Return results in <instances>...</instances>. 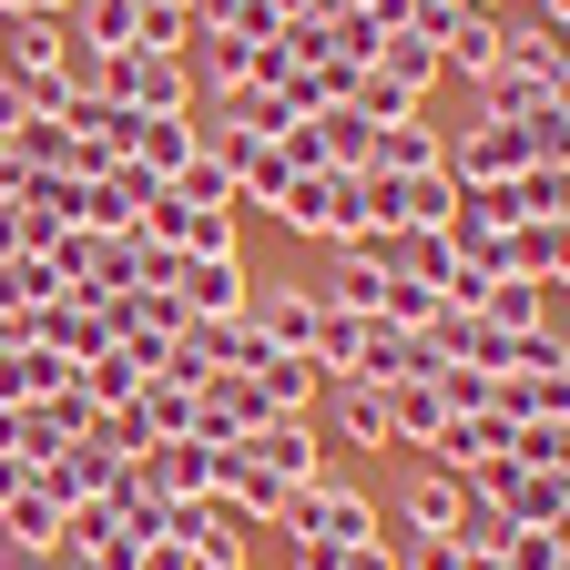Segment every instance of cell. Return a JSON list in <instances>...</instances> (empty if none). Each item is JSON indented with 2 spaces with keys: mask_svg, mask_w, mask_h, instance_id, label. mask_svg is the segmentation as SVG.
I'll list each match as a JSON object with an SVG mask.
<instances>
[{
  "mask_svg": "<svg viewBox=\"0 0 570 570\" xmlns=\"http://www.w3.org/2000/svg\"><path fill=\"white\" fill-rule=\"evenodd\" d=\"M499 560H510V570H570V550H560L550 530H510V540H499Z\"/></svg>",
  "mask_w": 570,
  "mask_h": 570,
  "instance_id": "26",
  "label": "cell"
},
{
  "mask_svg": "<svg viewBox=\"0 0 570 570\" xmlns=\"http://www.w3.org/2000/svg\"><path fill=\"white\" fill-rule=\"evenodd\" d=\"M316 439H326V459H336V449H356V459L397 449V439H387V387H367V377H336V387H326V428H316Z\"/></svg>",
  "mask_w": 570,
  "mask_h": 570,
  "instance_id": "4",
  "label": "cell"
},
{
  "mask_svg": "<svg viewBox=\"0 0 570 570\" xmlns=\"http://www.w3.org/2000/svg\"><path fill=\"white\" fill-rule=\"evenodd\" d=\"M367 71H387V82H397V92H417V102H428V92L449 82V61H439V41H417V31H387Z\"/></svg>",
  "mask_w": 570,
  "mask_h": 570,
  "instance_id": "18",
  "label": "cell"
},
{
  "mask_svg": "<svg viewBox=\"0 0 570 570\" xmlns=\"http://www.w3.org/2000/svg\"><path fill=\"white\" fill-rule=\"evenodd\" d=\"M255 469H275L285 489H306V479H326V439H316V417H265L255 428Z\"/></svg>",
  "mask_w": 570,
  "mask_h": 570,
  "instance_id": "11",
  "label": "cell"
},
{
  "mask_svg": "<svg viewBox=\"0 0 570 570\" xmlns=\"http://www.w3.org/2000/svg\"><path fill=\"white\" fill-rule=\"evenodd\" d=\"M479 11H510V0H479Z\"/></svg>",
  "mask_w": 570,
  "mask_h": 570,
  "instance_id": "34",
  "label": "cell"
},
{
  "mask_svg": "<svg viewBox=\"0 0 570 570\" xmlns=\"http://www.w3.org/2000/svg\"><path fill=\"white\" fill-rule=\"evenodd\" d=\"M499 336H530V326H550V285H530V275H489V306H479Z\"/></svg>",
  "mask_w": 570,
  "mask_h": 570,
  "instance_id": "20",
  "label": "cell"
},
{
  "mask_svg": "<svg viewBox=\"0 0 570 570\" xmlns=\"http://www.w3.org/2000/svg\"><path fill=\"white\" fill-rule=\"evenodd\" d=\"M21 112H31V102H21V82H11V71H0V132H11Z\"/></svg>",
  "mask_w": 570,
  "mask_h": 570,
  "instance_id": "32",
  "label": "cell"
},
{
  "mask_svg": "<svg viewBox=\"0 0 570 570\" xmlns=\"http://www.w3.org/2000/svg\"><path fill=\"white\" fill-rule=\"evenodd\" d=\"M469 479H449V469H428V479H407V499H397V520H407V540H459L469 530Z\"/></svg>",
  "mask_w": 570,
  "mask_h": 570,
  "instance_id": "10",
  "label": "cell"
},
{
  "mask_svg": "<svg viewBox=\"0 0 570 570\" xmlns=\"http://www.w3.org/2000/svg\"><path fill=\"white\" fill-rule=\"evenodd\" d=\"M449 164V132L439 122H377V142H367V174H439Z\"/></svg>",
  "mask_w": 570,
  "mask_h": 570,
  "instance_id": "13",
  "label": "cell"
},
{
  "mask_svg": "<svg viewBox=\"0 0 570 570\" xmlns=\"http://www.w3.org/2000/svg\"><path fill=\"white\" fill-rule=\"evenodd\" d=\"M275 225L285 235H326V245H356V235H377V214H367V164H326V174H296L275 194Z\"/></svg>",
  "mask_w": 570,
  "mask_h": 570,
  "instance_id": "1",
  "label": "cell"
},
{
  "mask_svg": "<svg viewBox=\"0 0 570 570\" xmlns=\"http://www.w3.org/2000/svg\"><path fill=\"white\" fill-rule=\"evenodd\" d=\"M346 570H397V540H356V550H346Z\"/></svg>",
  "mask_w": 570,
  "mask_h": 570,
  "instance_id": "30",
  "label": "cell"
},
{
  "mask_svg": "<svg viewBox=\"0 0 570 570\" xmlns=\"http://www.w3.org/2000/svg\"><path fill=\"white\" fill-rule=\"evenodd\" d=\"M71 377H82L71 356H51V346H11V356H0V407H41V397H61Z\"/></svg>",
  "mask_w": 570,
  "mask_h": 570,
  "instance_id": "14",
  "label": "cell"
},
{
  "mask_svg": "<svg viewBox=\"0 0 570 570\" xmlns=\"http://www.w3.org/2000/svg\"><path fill=\"white\" fill-rule=\"evenodd\" d=\"M194 397H204V387H184V377H142V387H132L142 439H194Z\"/></svg>",
  "mask_w": 570,
  "mask_h": 570,
  "instance_id": "19",
  "label": "cell"
},
{
  "mask_svg": "<svg viewBox=\"0 0 570 570\" xmlns=\"http://www.w3.org/2000/svg\"><path fill=\"white\" fill-rule=\"evenodd\" d=\"M174 296H184V316H245L255 275H245V255H174Z\"/></svg>",
  "mask_w": 570,
  "mask_h": 570,
  "instance_id": "5",
  "label": "cell"
},
{
  "mask_svg": "<svg viewBox=\"0 0 570 570\" xmlns=\"http://www.w3.org/2000/svg\"><path fill=\"white\" fill-rule=\"evenodd\" d=\"M132 469H142V489H154L164 510H174V499H214V439H204V428H194V439H154Z\"/></svg>",
  "mask_w": 570,
  "mask_h": 570,
  "instance_id": "6",
  "label": "cell"
},
{
  "mask_svg": "<svg viewBox=\"0 0 570 570\" xmlns=\"http://www.w3.org/2000/svg\"><path fill=\"white\" fill-rule=\"evenodd\" d=\"M560 417H570V407H560Z\"/></svg>",
  "mask_w": 570,
  "mask_h": 570,
  "instance_id": "37",
  "label": "cell"
},
{
  "mask_svg": "<svg viewBox=\"0 0 570 570\" xmlns=\"http://www.w3.org/2000/svg\"><path fill=\"white\" fill-rule=\"evenodd\" d=\"M245 316L265 326V346H285V356H316L326 296H316V285H255V306H245Z\"/></svg>",
  "mask_w": 570,
  "mask_h": 570,
  "instance_id": "9",
  "label": "cell"
},
{
  "mask_svg": "<svg viewBox=\"0 0 570 570\" xmlns=\"http://www.w3.org/2000/svg\"><path fill=\"white\" fill-rule=\"evenodd\" d=\"M132 11H142V0H71V41H82V51H132Z\"/></svg>",
  "mask_w": 570,
  "mask_h": 570,
  "instance_id": "21",
  "label": "cell"
},
{
  "mask_svg": "<svg viewBox=\"0 0 570 570\" xmlns=\"http://www.w3.org/2000/svg\"><path fill=\"white\" fill-rule=\"evenodd\" d=\"M71 0H0V21H61Z\"/></svg>",
  "mask_w": 570,
  "mask_h": 570,
  "instance_id": "31",
  "label": "cell"
},
{
  "mask_svg": "<svg viewBox=\"0 0 570 570\" xmlns=\"http://www.w3.org/2000/svg\"><path fill=\"white\" fill-rule=\"evenodd\" d=\"M285 540L356 550V540H377V499H367V489H346V479H306L296 499H285Z\"/></svg>",
  "mask_w": 570,
  "mask_h": 570,
  "instance_id": "2",
  "label": "cell"
},
{
  "mask_svg": "<svg viewBox=\"0 0 570 570\" xmlns=\"http://www.w3.org/2000/svg\"><path fill=\"white\" fill-rule=\"evenodd\" d=\"M479 112H489V122H530V112H550V71H540V61H499L489 82H479Z\"/></svg>",
  "mask_w": 570,
  "mask_h": 570,
  "instance_id": "17",
  "label": "cell"
},
{
  "mask_svg": "<svg viewBox=\"0 0 570 570\" xmlns=\"http://www.w3.org/2000/svg\"><path fill=\"white\" fill-rule=\"evenodd\" d=\"M510 439H520V417H499V407H449V428H439V459L449 479H469V469H489V459H510Z\"/></svg>",
  "mask_w": 570,
  "mask_h": 570,
  "instance_id": "7",
  "label": "cell"
},
{
  "mask_svg": "<svg viewBox=\"0 0 570 570\" xmlns=\"http://www.w3.org/2000/svg\"><path fill=\"white\" fill-rule=\"evenodd\" d=\"M51 570H92V560H71V550H51Z\"/></svg>",
  "mask_w": 570,
  "mask_h": 570,
  "instance_id": "33",
  "label": "cell"
},
{
  "mask_svg": "<svg viewBox=\"0 0 570 570\" xmlns=\"http://www.w3.org/2000/svg\"><path fill=\"white\" fill-rule=\"evenodd\" d=\"M346 102L367 112V122H407V112H417V92H397L387 71H356V92H346Z\"/></svg>",
  "mask_w": 570,
  "mask_h": 570,
  "instance_id": "25",
  "label": "cell"
},
{
  "mask_svg": "<svg viewBox=\"0 0 570 570\" xmlns=\"http://www.w3.org/2000/svg\"><path fill=\"white\" fill-rule=\"evenodd\" d=\"M255 397H265V417H316L326 367H316V356H265V367H255Z\"/></svg>",
  "mask_w": 570,
  "mask_h": 570,
  "instance_id": "16",
  "label": "cell"
},
{
  "mask_svg": "<svg viewBox=\"0 0 570 570\" xmlns=\"http://www.w3.org/2000/svg\"><path fill=\"white\" fill-rule=\"evenodd\" d=\"M132 570H194V550H184L174 530H154V540H142V560H132Z\"/></svg>",
  "mask_w": 570,
  "mask_h": 570,
  "instance_id": "27",
  "label": "cell"
},
{
  "mask_svg": "<svg viewBox=\"0 0 570 570\" xmlns=\"http://www.w3.org/2000/svg\"><path fill=\"white\" fill-rule=\"evenodd\" d=\"M11 255H31V214H21L11 194H0V265H11Z\"/></svg>",
  "mask_w": 570,
  "mask_h": 570,
  "instance_id": "28",
  "label": "cell"
},
{
  "mask_svg": "<svg viewBox=\"0 0 570 570\" xmlns=\"http://www.w3.org/2000/svg\"><path fill=\"white\" fill-rule=\"evenodd\" d=\"M540 154H530V122H459V142H449V174L459 184H510V174H530Z\"/></svg>",
  "mask_w": 570,
  "mask_h": 570,
  "instance_id": "3",
  "label": "cell"
},
{
  "mask_svg": "<svg viewBox=\"0 0 570 570\" xmlns=\"http://www.w3.org/2000/svg\"><path fill=\"white\" fill-rule=\"evenodd\" d=\"M194 154H204V122H194V112H132V142H122V164H142L154 184H174Z\"/></svg>",
  "mask_w": 570,
  "mask_h": 570,
  "instance_id": "8",
  "label": "cell"
},
{
  "mask_svg": "<svg viewBox=\"0 0 570 570\" xmlns=\"http://www.w3.org/2000/svg\"><path fill=\"white\" fill-rule=\"evenodd\" d=\"M439 428H449L439 377H397V387H387V439H397V449H439Z\"/></svg>",
  "mask_w": 570,
  "mask_h": 570,
  "instance_id": "15",
  "label": "cell"
},
{
  "mask_svg": "<svg viewBox=\"0 0 570 570\" xmlns=\"http://www.w3.org/2000/svg\"><path fill=\"white\" fill-rule=\"evenodd\" d=\"M194 428H204V439H255V428H265L255 377H245V367H214V377H204V397H194Z\"/></svg>",
  "mask_w": 570,
  "mask_h": 570,
  "instance_id": "12",
  "label": "cell"
},
{
  "mask_svg": "<svg viewBox=\"0 0 570 570\" xmlns=\"http://www.w3.org/2000/svg\"><path fill=\"white\" fill-rule=\"evenodd\" d=\"M316 132H326V164H367V142H377V122L356 112V102H336V112H316Z\"/></svg>",
  "mask_w": 570,
  "mask_h": 570,
  "instance_id": "24",
  "label": "cell"
},
{
  "mask_svg": "<svg viewBox=\"0 0 570 570\" xmlns=\"http://www.w3.org/2000/svg\"><path fill=\"white\" fill-rule=\"evenodd\" d=\"M285 560L296 570H346V550H326V540H285Z\"/></svg>",
  "mask_w": 570,
  "mask_h": 570,
  "instance_id": "29",
  "label": "cell"
},
{
  "mask_svg": "<svg viewBox=\"0 0 570 570\" xmlns=\"http://www.w3.org/2000/svg\"><path fill=\"white\" fill-rule=\"evenodd\" d=\"M510 459H530V469L570 479V417H520V439H510Z\"/></svg>",
  "mask_w": 570,
  "mask_h": 570,
  "instance_id": "22",
  "label": "cell"
},
{
  "mask_svg": "<svg viewBox=\"0 0 570 570\" xmlns=\"http://www.w3.org/2000/svg\"><path fill=\"white\" fill-rule=\"evenodd\" d=\"M0 428H11V407H0Z\"/></svg>",
  "mask_w": 570,
  "mask_h": 570,
  "instance_id": "36",
  "label": "cell"
},
{
  "mask_svg": "<svg viewBox=\"0 0 570 570\" xmlns=\"http://www.w3.org/2000/svg\"><path fill=\"white\" fill-rule=\"evenodd\" d=\"M132 51H194V11H174V0H142V11H132Z\"/></svg>",
  "mask_w": 570,
  "mask_h": 570,
  "instance_id": "23",
  "label": "cell"
},
{
  "mask_svg": "<svg viewBox=\"0 0 570 570\" xmlns=\"http://www.w3.org/2000/svg\"><path fill=\"white\" fill-rule=\"evenodd\" d=\"M174 11H194V0H174Z\"/></svg>",
  "mask_w": 570,
  "mask_h": 570,
  "instance_id": "35",
  "label": "cell"
}]
</instances>
